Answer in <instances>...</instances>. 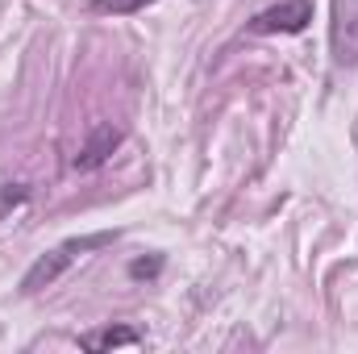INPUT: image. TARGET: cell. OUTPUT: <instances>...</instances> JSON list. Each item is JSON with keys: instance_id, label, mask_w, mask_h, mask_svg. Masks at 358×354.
I'll return each instance as SVG.
<instances>
[{"instance_id": "1", "label": "cell", "mask_w": 358, "mask_h": 354, "mask_svg": "<svg viewBox=\"0 0 358 354\" xmlns=\"http://www.w3.org/2000/svg\"><path fill=\"white\" fill-rule=\"evenodd\" d=\"M113 242V234H92V238H71V242H63V246H55L50 255H42L38 263L25 271V279H21V292H42V288H50L67 267L76 263L80 255H88L96 246H108Z\"/></svg>"}, {"instance_id": "2", "label": "cell", "mask_w": 358, "mask_h": 354, "mask_svg": "<svg viewBox=\"0 0 358 354\" xmlns=\"http://www.w3.org/2000/svg\"><path fill=\"white\" fill-rule=\"evenodd\" d=\"M308 21H313V0H279L250 21V29L255 34H300L308 29Z\"/></svg>"}, {"instance_id": "3", "label": "cell", "mask_w": 358, "mask_h": 354, "mask_svg": "<svg viewBox=\"0 0 358 354\" xmlns=\"http://www.w3.org/2000/svg\"><path fill=\"white\" fill-rule=\"evenodd\" d=\"M117 146H121V129H117L113 121H100V125H92L88 142L80 146V155L71 159V167H76V171H96V167H104V163L113 159Z\"/></svg>"}, {"instance_id": "4", "label": "cell", "mask_w": 358, "mask_h": 354, "mask_svg": "<svg viewBox=\"0 0 358 354\" xmlns=\"http://www.w3.org/2000/svg\"><path fill=\"white\" fill-rule=\"evenodd\" d=\"M334 59L342 67L358 63V8L355 13H338V25H334Z\"/></svg>"}, {"instance_id": "5", "label": "cell", "mask_w": 358, "mask_h": 354, "mask_svg": "<svg viewBox=\"0 0 358 354\" xmlns=\"http://www.w3.org/2000/svg\"><path fill=\"white\" fill-rule=\"evenodd\" d=\"M138 330H125V325H113V330H92L80 338L84 351H113V346H138Z\"/></svg>"}, {"instance_id": "6", "label": "cell", "mask_w": 358, "mask_h": 354, "mask_svg": "<svg viewBox=\"0 0 358 354\" xmlns=\"http://www.w3.org/2000/svg\"><path fill=\"white\" fill-rule=\"evenodd\" d=\"M146 4H155V0H92L96 13H142Z\"/></svg>"}, {"instance_id": "7", "label": "cell", "mask_w": 358, "mask_h": 354, "mask_svg": "<svg viewBox=\"0 0 358 354\" xmlns=\"http://www.w3.org/2000/svg\"><path fill=\"white\" fill-rule=\"evenodd\" d=\"M25 200H29V192L17 183V192H0V213H4L8 204H25Z\"/></svg>"}, {"instance_id": "8", "label": "cell", "mask_w": 358, "mask_h": 354, "mask_svg": "<svg viewBox=\"0 0 358 354\" xmlns=\"http://www.w3.org/2000/svg\"><path fill=\"white\" fill-rule=\"evenodd\" d=\"M129 271H134V275H155V271H159V259H150V263H146V259H138Z\"/></svg>"}]
</instances>
